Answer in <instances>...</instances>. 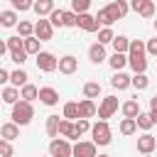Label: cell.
<instances>
[{
	"mask_svg": "<svg viewBox=\"0 0 157 157\" xmlns=\"http://www.w3.org/2000/svg\"><path fill=\"white\" fill-rule=\"evenodd\" d=\"M108 64H110L113 71H123V69L128 66V54H118V52H113V56L108 59Z\"/></svg>",
	"mask_w": 157,
	"mask_h": 157,
	"instance_id": "24",
	"label": "cell"
},
{
	"mask_svg": "<svg viewBox=\"0 0 157 157\" xmlns=\"http://www.w3.org/2000/svg\"><path fill=\"white\" fill-rule=\"evenodd\" d=\"M78 27H81L83 32H98V29H101V25H98V20H96L93 15H88V12H83V15H78Z\"/></svg>",
	"mask_w": 157,
	"mask_h": 157,
	"instance_id": "13",
	"label": "cell"
},
{
	"mask_svg": "<svg viewBox=\"0 0 157 157\" xmlns=\"http://www.w3.org/2000/svg\"><path fill=\"white\" fill-rule=\"evenodd\" d=\"M27 56H29V54H27L25 49H17V52H10V59H12L15 64H20V66H22V64L27 61Z\"/></svg>",
	"mask_w": 157,
	"mask_h": 157,
	"instance_id": "46",
	"label": "cell"
},
{
	"mask_svg": "<svg viewBox=\"0 0 157 157\" xmlns=\"http://www.w3.org/2000/svg\"><path fill=\"white\" fill-rule=\"evenodd\" d=\"M5 83H10V71H5L0 66V86H5Z\"/></svg>",
	"mask_w": 157,
	"mask_h": 157,
	"instance_id": "48",
	"label": "cell"
},
{
	"mask_svg": "<svg viewBox=\"0 0 157 157\" xmlns=\"http://www.w3.org/2000/svg\"><path fill=\"white\" fill-rule=\"evenodd\" d=\"M91 135H93V142L96 145H110V140H113V132H110L108 120H98L96 125H91Z\"/></svg>",
	"mask_w": 157,
	"mask_h": 157,
	"instance_id": "3",
	"label": "cell"
},
{
	"mask_svg": "<svg viewBox=\"0 0 157 157\" xmlns=\"http://www.w3.org/2000/svg\"><path fill=\"white\" fill-rule=\"evenodd\" d=\"M12 155H15V150H12V142L0 137V157H12Z\"/></svg>",
	"mask_w": 157,
	"mask_h": 157,
	"instance_id": "44",
	"label": "cell"
},
{
	"mask_svg": "<svg viewBox=\"0 0 157 157\" xmlns=\"http://www.w3.org/2000/svg\"><path fill=\"white\" fill-rule=\"evenodd\" d=\"M0 137H2V140H10V142L17 140V137H20V125L12 123V120H10V123H2V125H0Z\"/></svg>",
	"mask_w": 157,
	"mask_h": 157,
	"instance_id": "14",
	"label": "cell"
},
{
	"mask_svg": "<svg viewBox=\"0 0 157 157\" xmlns=\"http://www.w3.org/2000/svg\"><path fill=\"white\" fill-rule=\"evenodd\" d=\"M120 110H123V115L125 118H137L142 110H140V103L135 101V98H130V101H125L123 105H120Z\"/></svg>",
	"mask_w": 157,
	"mask_h": 157,
	"instance_id": "21",
	"label": "cell"
},
{
	"mask_svg": "<svg viewBox=\"0 0 157 157\" xmlns=\"http://www.w3.org/2000/svg\"><path fill=\"white\" fill-rule=\"evenodd\" d=\"M118 130H120V135H135L137 132V123H135V118H123L120 120V125H118Z\"/></svg>",
	"mask_w": 157,
	"mask_h": 157,
	"instance_id": "25",
	"label": "cell"
},
{
	"mask_svg": "<svg viewBox=\"0 0 157 157\" xmlns=\"http://www.w3.org/2000/svg\"><path fill=\"white\" fill-rule=\"evenodd\" d=\"M10 5H12V10H20V12H25V10H32L34 0H10Z\"/></svg>",
	"mask_w": 157,
	"mask_h": 157,
	"instance_id": "40",
	"label": "cell"
},
{
	"mask_svg": "<svg viewBox=\"0 0 157 157\" xmlns=\"http://www.w3.org/2000/svg\"><path fill=\"white\" fill-rule=\"evenodd\" d=\"M147 49H145V42L140 39H130V49H128V56H145Z\"/></svg>",
	"mask_w": 157,
	"mask_h": 157,
	"instance_id": "30",
	"label": "cell"
},
{
	"mask_svg": "<svg viewBox=\"0 0 157 157\" xmlns=\"http://www.w3.org/2000/svg\"><path fill=\"white\" fill-rule=\"evenodd\" d=\"M49 155L52 157H74V145L66 137H54L49 140Z\"/></svg>",
	"mask_w": 157,
	"mask_h": 157,
	"instance_id": "2",
	"label": "cell"
},
{
	"mask_svg": "<svg viewBox=\"0 0 157 157\" xmlns=\"http://www.w3.org/2000/svg\"><path fill=\"white\" fill-rule=\"evenodd\" d=\"M83 96L91 98V101L98 98V96H101V83H98V81H88V83H83Z\"/></svg>",
	"mask_w": 157,
	"mask_h": 157,
	"instance_id": "31",
	"label": "cell"
},
{
	"mask_svg": "<svg viewBox=\"0 0 157 157\" xmlns=\"http://www.w3.org/2000/svg\"><path fill=\"white\" fill-rule=\"evenodd\" d=\"M96 20H98V25H103V27H110V25L115 22V20L110 17V12H108L105 7H103V10H98V15H96Z\"/></svg>",
	"mask_w": 157,
	"mask_h": 157,
	"instance_id": "39",
	"label": "cell"
},
{
	"mask_svg": "<svg viewBox=\"0 0 157 157\" xmlns=\"http://www.w3.org/2000/svg\"><path fill=\"white\" fill-rule=\"evenodd\" d=\"M17 22L20 20H17V12L15 10H2L0 12V25L2 27H17Z\"/></svg>",
	"mask_w": 157,
	"mask_h": 157,
	"instance_id": "26",
	"label": "cell"
},
{
	"mask_svg": "<svg viewBox=\"0 0 157 157\" xmlns=\"http://www.w3.org/2000/svg\"><path fill=\"white\" fill-rule=\"evenodd\" d=\"M142 157H152V155H142Z\"/></svg>",
	"mask_w": 157,
	"mask_h": 157,
	"instance_id": "53",
	"label": "cell"
},
{
	"mask_svg": "<svg viewBox=\"0 0 157 157\" xmlns=\"http://www.w3.org/2000/svg\"><path fill=\"white\" fill-rule=\"evenodd\" d=\"M20 98H22V101H27V103H32V101H37V98H39V88H37L34 83H25V86L20 88Z\"/></svg>",
	"mask_w": 157,
	"mask_h": 157,
	"instance_id": "20",
	"label": "cell"
},
{
	"mask_svg": "<svg viewBox=\"0 0 157 157\" xmlns=\"http://www.w3.org/2000/svg\"><path fill=\"white\" fill-rule=\"evenodd\" d=\"M32 10L39 15V17H44V15H52L56 7H54V0H34V5H32Z\"/></svg>",
	"mask_w": 157,
	"mask_h": 157,
	"instance_id": "19",
	"label": "cell"
},
{
	"mask_svg": "<svg viewBox=\"0 0 157 157\" xmlns=\"http://www.w3.org/2000/svg\"><path fill=\"white\" fill-rule=\"evenodd\" d=\"M74 128H76V135H78V137H81L83 132H88V130H91V125H88V120H86V118L74 120Z\"/></svg>",
	"mask_w": 157,
	"mask_h": 157,
	"instance_id": "43",
	"label": "cell"
},
{
	"mask_svg": "<svg viewBox=\"0 0 157 157\" xmlns=\"http://www.w3.org/2000/svg\"><path fill=\"white\" fill-rule=\"evenodd\" d=\"M135 123H137V128H140V130H145V132H147V130H150V128L155 125V123H152V115H150V113H140V115L135 118Z\"/></svg>",
	"mask_w": 157,
	"mask_h": 157,
	"instance_id": "37",
	"label": "cell"
},
{
	"mask_svg": "<svg viewBox=\"0 0 157 157\" xmlns=\"http://www.w3.org/2000/svg\"><path fill=\"white\" fill-rule=\"evenodd\" d=\"M39 103H44V105H56V103H59V91L52 88V86H42V88H39Z\"/></svg>",
	"mask_w": 157,
	"mask_h": 157,
	"instance_id": "11",
	"label": "cell"
},
{
	"mask_svg": "<svg viewBox=\"0 0 157 157\" xmlns=\"http://www.w3.org/2000/svg\"><path fill=\"white\" fill-rule=\"evenodd\" d=\"M96 113H98V108H96V103H93L91 98H83V101L78 103V118H86V120H88V118H93Z\"/></svg>",
	"mask_w": 157,
	"mask_h": 157,
	"instance_id": "16",
	"label": "cell"
},
{
	"mask_svg": "<svg viewBox=\"0 0 157 157\" xmlns=\"http://www.w3.org/2000/svg\"><path fill=\"white\" fill-rule=\"evenodd\" d=\"M150 110H157V96H155V98H150Z\"/></svg>",
	"mask_w": 157,
	"mask_h": 157,
	"instance_id": "49",
	"label": "cell"
},
{
	"mask_svg": "<svg viewBox=\"0 0 157 157\" xmlns=\"http://www.w3.org/2000/svg\"><path fill=\"white\" fill-rule=\"evenodd\" d=\"M155 29H157V20H155Z\"/></svg>",
	"mask_w": 157,
	"mask_h": 157,
	"instance_id": "52",
	"label": "cell"
},
{
	"mask_svg": "<svg viewBox=\"0 0 157 157\" xmlns=\"http://www.w3.org/2000/svg\"><path fill=\"white\" fill-rule=\"evenodd\" d=\"M64 27H78V15L76 12H64Z\"/></svg>",
	"mask_w": 157,
	"mask_h": 157,
	"instance_id": "45",
	"label": "cell"
},
{
	"mask_svg": "<svg viewBox=\"0 0 157 157\" xmlns=\"http://www.w3.org/2000/svg\"><path fill=\"white\" fill-rule=\"evenodd\" d=\"M76 69H78V59L76 56H71V54H66V56H61L59 59V74H76Z\"/></svg>",
	"mask_w": 157,
	"mask_h": 157,
	"instance_id": "12",
	"label": "cell"
},
{
	"mask_svg": "<svg viewBox=\"0 0 157 157\" xmlns=\"http://www.w3.org/2000/svg\"><path fill=\"white\" fill-rule=\"evenodd\" d=\"M37 69L52 74V71L59 69V59H56L52 52H39V54H37Z\"/></svg>",
	"mask_w": 157,
	"mask_h": 157,
	"instance_id": "4",
	"label": "cell"
},
{
	"mask_svg": "<svg viewBox=\"0 0 157 157\" xmlns=\"http://www.w3.org/2000/svg\"><path fill=\"white\" fill-rule=\"evenodd\" d=\"M130 81H132V76H128V74H123V71H115L113 78H110V86H113L115 91H125V88H130Z\"/></svg>",
	"mask_w": 157,
	"mask_h": 157,
	"instance_id": "15",
	"label": "cell"
},
{
	"mask_svg": "<svg viewBox=\"0 0 157 157\" xmlns=\"http://www.w3.org/2000/svg\"><path fill=\"white\" fill-rule=\"evenodd\" d=\"M5 44H7V49H10V52H17V49H22L25 39H22L20 34H17V37H7V42H5Z\"/></svg>",
	"mask_w": 157,
	"mask_h": 157,
	"instance_id": "42",
	"label": "cell"
},
{
	"mask_svg": "<svg viewBox=\"0 0 157 157\" xmlns=\"http://www.w3.org/2000/svg\"><path fill=\"white\" fill-rule=\"evenodd\" d=\"M59 123H61L59 115H49V118H47V135H49L52 140L59 137Z\"/></svg>",
	"mask_w": 157,
	"mask_h": 157,
	"instance_id": "32",
	"label": "cell"
},
{
	"mask_svg": "<svg viewBox=\"0 0 157 157\" xmlns=\"http://www.w3.org/2000/svg\"><path fill=\"white\" fill-rule=\"evenodd\" d=\"M39 44H42V42H39V39H37V37L32 34V37H27V39H25V44H22V49H25L27 54H34V56H37V54L42 52V49H39Z\"/></svg>",
	"mask_w": 157,
	"mask_h": 157,
	"instance_id": "29",
	"label": "cell"
},
{
	"mask_svg": "<svg viewBox=\"0 0 157 157\" xmlns=\"http://www.w3.org/2000/svg\"><path fill=\"white\" fill-rule=\"evenodd\" d=\"M88 7H91V0H71V12L76 15H83Z\"/></svg>",
	"mask_w": 157,
	"mask_h": 157,
	"instance_id": "38",
	"label": "cell"
},
{
	"mask_svg": "<svg viewBox=\"0 0 157 157\" xmlns=\"http://www.w3.org/2000/svg\"><path fill=\"white\" fill-rule=\"evenodd\" d=\"M130 10H135L140 17L150 20V17H155V0H130Z\"/></svg>",
	"mask_w": 157,
	"mask_h": 157,
	"instance_id": "6",
	"label": "cell"
},
{
	"mask_svg": "<svg viewBox=\"0 0 157 157\" xmlns=\"http://www.w3.org/2000/svg\"><path fill=\"white\" fill-rule=\"evenodd\" d=\"M12 123H17V125H27V123H32V118H34V108H32V103H27V101H17L15 105H12Z\"/></svg>",
	"mask_w": 157,
	"mask_h": 157,
	"instance_id": "1",
	"label": "cell"
},
{
	"mask_svg": "<svg viewBox=\"0 0 157 157\" xmlns=\"http://www.w3.org/2000/svg\"><path fill=\"white\" fill-rule=\"evenodd\" d=\"M64 118L66 120H78V103H74V101L64 103Z\"/></svg>",
	"mask_w": 157,
	"mask_h": 157,
	"instance_id": "35",
	"label": "cell"
},
{
	"mask_svg": "<svg viewBox=\"0 0 157 157\" xmlns=\"http://www.w3.org/2000/svg\"><path fill=\"white\" fill-rule=\"evenodd\" d=\"M0 103H2V96H0Z\"/></svg>",
	"mask_w": 157,
	"mask_h": 157,
	"instance_id": "54",
	"label": "cell"
},
{
	"mask_svg": "<svg viewBox=\"0 0 157 157\" xmlns=\"http://www.w3.org/2000/svg\"><path fill=\"white\" fill-rule=\"evenodd\" d=\"M155 147H157V137H152L150 132H145V135L137 137V152L140 155H152Z\"/></svg>",
	"mask_w": 157,
	"mask_h": 157,
	"instance_id": "10",
	"label": "cell"
},
{
	"mask_svg": "<svg viewBox=\"0 0 157 157\" xmlns=\"http://www.w3.org/2000/svg\"><path fill=\"white\" fill-rule=\"evenodd\" d=\"M118 110V98L115 96H105L103 101H101V105H98V118L101 120H108V118H113V113Z\"/></svg>",
	"mask_w": 157,
	"mask_h": 157,
	"instance_id": "5",
	"label": "cell"
},
{
	"mask_svg": "<svg viewBox=\"0 0 157 157\" xmlns=\"http://www.w3.org/2000/svg\"><path fill=\"white\" fill-rule=\"evenodd\" d=\"M88 59H91L93 64H103V61H105V47L98 44V42L91 44V47H88Z\"/></svg>",
	"mask_w": 157,
	"mask_h": 157,
	"instance_id": "17",
	"label": "cell"
},
{
	"mask_svg": "<svg viewBox=\"0 0 157 157\" xmlns=\"http://www.w3.org/2000/svg\"><path fill=\"white\" fill-rule=\"evenodd\" d=\"M113 39H115V34H113V29H110V27H101V29H98V44H103V47H105V44H110Z\"/></svg>",
	"mask_w": 157,
	"mask_h": 157,
	"instance_id": "36",
	"label": "cell"
},
{
	"mask_svg": "<svg viewBox=\"0 0 157 157\" xmlns=\"http://www.w3.org/2000/svg\"><path fill=\"white\" fill-rule=\"evenodd\" d=\"M49 22H52V27H64V10H54L49 15Z\"/></svg>",
	"mask_w": 157,
	"mask_h": 157,
	"instance_id": "41",
	"label": "cell"
},
{
	"mask_svg": "<svg viewBox=\"0 0 157 157\" xmlns=\"http://www.w3.org/2000/svg\"><path fill=\"white\" fill-rule=\"evenodd\" d=\"M98 157H110V155H98Z\"/></svg>",
	"mask_w": 157,
	"mask_h": 157,
	"instance_id": "51",
	"label": "cell"
},
{
	"mask_svg": "<svg viewBox=\"0 0 157 157\" xmlns=\"http://www.w3.org/2000/svg\"><path fill=\"white\" fill-rule=\"evenodd\" d=\"M105 10L110 12L113 20H123V17L128 15V10H130V2H125V0H113V2L105 5Z\"/></svg>",
	"mask_w": 157,
	"mask_h": 157,
	"instance_id": "7",
	"label": "cell"
},
{
	"mask_svg": "<svg viewBox=\"0 0 157 157\" xmlns=\"http://www.w3.org/2000/svg\"><path fill=\"white\" fill-rule=\"evenodd\" d=\"M150 115H152V123H157V110H150Z\"/></svg>",
	"mask_w": 157,
	"mask_h": 157,
	"instance_id": "50",
	"label": "cell"
},
{
	"mask_svg": "<svg viewBox=\"0 0 157 157\" xmlns=\"http://www.w3.org/2000/svg\"><path fill=\"white\" fill-rule=\"evenodd\" d=\"M52 34H54V27H52V22L49 20H37V25H34V37L39 39V42H47V39H52Z\"/></svg>",
	"mask_w": 157,
	"mask_h": 157,
	"instance_id": "8",
	"label": "cell"
},
{
	"mask_svg": "<svg viewBox=\"0 0 157 157\" xmlns=\"http://www.w3.org/2000/svg\"><path fill=\"white\" fill-rule=\"evenodd\" d=\"M110 44H113V49H115L118 54H128V49H130V39L123 37V34H115V39H113Z\"/></svg>",
	"mask_w": 157,
	"mask_h": 157,
	"instance_id": "28",
	"label": "cell"
},
{
	"mask_svg": "<svg viewBox=\"0 0 157 157\" xmlns=\"http://www.w3.org/2000/svg\"><path fill=\"white\" fill-rule=\"evenodd\" d=\"M128 66H130L135 74H145V69H147V59H145V56H128Z\"/></svg>",
	"mask_w": 157,
	"mask_h": 157,
	"instance_id": "27",
	"label": "cell"
},
{
	"mask_svg": "<svg viewBox=\"0 0 157 157\" xmlns=\"http://www.w3.org/2000/svg\"><path fill=\"white\" fill-rule=\"evenodd\" d=\"M74 157H98V152H96V142H93V140H91V142L78 140V142L74 145Z\"/></svg>",
	"mask_w": 157,
	"mask_h": 157,
	"instance_id": "9",
	"label": "cell"
},
{
	"mask_svg": "<svg viewBox=\"0 0 157 157\" xmlns=\"http://www.w3.org/2000/svg\"><path fill=\"white\" fill-rule=\"evenodd\" d=\"M145 49H147V54H150V56H157V37H152V39L145 44Z\"/></svg>",
	"mask_w": 157,
	"mask_h": 157,
	"instance_id": "47",
	"label": "cell"
},
{
	"mask_svg": "<svg viewBox=\"0 0 157 157\" xmlns=\"http://www.w3.org/2000/svg\"><path fill=\"white\" fill-rule=\"evenodd\" d=\"M0 96H2V103L15 105V103L20 101V88H15V86H5V88L0 91Z\"/></svg>",
	"mask_w": 157,
	"mask_h": 157,
	"instance_id": "23",
	"label": "cell"
},
{
	"mask_svg": "<svg viewBox=\"0 0 157 157\" xmlns=\"http://www.w3.org/2000/svg\"><path fill=\"white\" fill-rule=\"evenodd\" d=\"M59 135H61V137H66V140H78L74 123H71V120H66V118L59 123Z\"/></svg>",
	"mask_w": 157,
	"mask_h": 157,
	"instance_id": "22",
	"label": "cell"
},
{
	"mask_svg": "<svg viewBox=\"0 0 157 157\" xmlns=\"http://www.w3.org/2000/svg\"><path fill=\"white\" fill-rule=\"evenodd\" d=\"M17 34H20L22 39L32 37V34H34V25H32V22H27V20H20V22H17Z\"/></svg>",
	"mask_w": 157,
	"mask_h": 157,
	"instance_id": "33",
	"label": "cell"
},
{
	"mask_svg": "<svg viewBox=\"0 0 157 157\" xmlns=\"http://www.w3.org/2000/svg\"><path fill=\"white\" fill-rule=\"evenodd\" d=\"M49 157H52V155H49Z\"/></svg>",
	"mask_w": 157,
	"mask_h": 157,
	"instance_id": "55",
	"label": "cell"
},
{
	"mask_svg": "<svg viewBox=\"0 0 157 157\" xmlns=\"http://www.w3.org/2000/svg\"><path fill=\"white\" fill-rule=\"evenodd\" d=\"M29 76H27V71L20 66V69H15V71H10V86H15V88H22L25 83H29L27 81Z\"/></svg>",
	"mask_w": 157,
	"mask_h": 157,
	"instance_id": "18",
	"label": "cell"
},
{
	"mask_svg": "<svg viewBox=\"0 0 157 157\" xmlns=\"http://www.w3.org/2000/svg\"><path fill=\"white\" fill-rule=\"evenodd\" d=\"M130 86H132V88H137V91H145V88L150 86L147 74H135V76H132V81H130Z\"/></svg>",
	"mask_w": 157,
	"mask_h": 157,
	"instance_id": "34",
	"label": "cell"
}]
</instances>
